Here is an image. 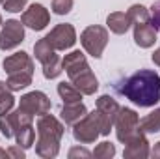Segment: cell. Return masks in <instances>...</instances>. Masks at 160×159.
Here are the masks:
<instances>
[{"instance_id": "cell-25", "label": "cell", "mask_w": 160, "mask_h": 159, "mask_svg": "<svg viewBox=\"0 0 160 159\" xmlns=\"http://www.w3.org/2000/svg\"><path fill=\"white\" fill-rule=\"evenodd\" d=\"M15 105V97L11 94V90L8 88V84L4 80H0V114H6L13 109Z\"/></svg>"}, {"instance_id": "cell-12", "label": "cell", "mask_w": 160, "mask_h": 159, "mask_svg": "<svg viewBox=\"0 0 160 159\" xmlns=\"http://www.w3.org/2000/svg\"><path fill=\"white\" fill-rule=\"evenodd\" d=\"M2 68L8 75H11V73H34V60L24 51H19L15 54H9L8 58H4Z\"/></svg>"}, {"instance_id": "cell-19", "label": "cell", "mask_w": 160, "mask_h": 159, "mask_svg": "<svg viewBox=\"0 0 160 159\" xmlns=\"http://www.w3.org/2000/svg\"><path fill=\"white\" fill-rule=\"evenodd\" d=\"M58 94L63 99V103H78V101H82V96H84L73 82H60Z\"/></svg>"}, {"instance_id": "cell-31", "label": "cell", "mask_w": 160, "mask_h": 159, "mask_svg": "<svg viewBox=\"0 0 160 159\" xmlns=\"http://www.w3.org/2000/svg\"><path fill=\"white\" fill-rule=\"evenodd\" d=\"M93 156L91 152H88L86 148H71L69 150V159H75V157H89Z\"/></svg>"}, {"instance_id": "cell-10", "label": "cell", "mask_w": 160, "mask_h": 159, "mask_svg": "<svg viewBox=\"0 0 160 159\" xmlns=\"http://www.w3.org/2000/svg\"><path fill=\"white\" fill-rule=\"evenodd\" d=\"M50 107H52L50 99L43 92H39V90H34V92L24 94L21 97V103H19V109L24 111V112H28V114H32V116H36V114L38 116L47 114L50 111Z\"/></svg>"}, {"instance_id": "cell-11", "label": "cell", "mask_w": 160, "mask_h": 159, "mask_svg": "<svg viewBox=\"0 0 160 159\" xmlns=\"http://www.w3.org/2000/svg\"><path fill=\"white\" fill-rule=\"evenodd\" d=\"M21 21H22L24 26H28V28L39 32V30H43V28L50 23V13H48V9H47L45 6H41V4H32L26 11H22Z\"/></svg>"}, {"instance_id": "cell-27", "label": "cell", "mask_w": 160, "mask_h": 159, "mask_svg": "<svg viewBox=\"0 0 160 159\" xmlns=\"http://www.w3.org/2000/svg\"><path fill=\"white\" fill-rule=\"evenodd\" d=\"M93 156H95L97 159H110V157H114V156H116V146H114L112 142L104 140V142H101V144H97V146H95Z\"/></svg>"}, {"instance_id": "cell-36", "label": "cell", "mask_w": 160, "mask_h": 159, "mask_svg": "<svg viewBox=\"0 0 160 159\" xmlns=\"http://www.w3.org/2000/svg\"><path fill=\"white\" fill-rule=\"evenodd\" d=\"M0 26H2V15H0Z\"/></svg>"}, {"instance_id": "cell-30", "label": "cell", "mask_w": 160, "mask_h": 159, "mask_svg": "<svg viewBox=\"0 0 160 159\" xmlns=\"http://www.w3.org/2000/svg\"><path fill=\"white\" fill-rule=\"evenodd\" d=\"M149 13H151V25L155 28H160V0L151 6V11Z\"/></svg>"}, {"instance_id": "cell-3", "label": "cell", "mask_w": 160, "mask_h": 159, "mask_svg": "<svg viewBox=\"0 0 160 159\" xmlns=\"http://www.w3.org/2000/svg\"><path fill=\"white\" fill-rule=\"evenodd\" d=\"M80 43L88 54H91L93 58H101L106 45H108V30L104 26H99V25L88 26L80 34Z\"/></svg>"}, {"instance_id": "cell-23", "label": "cell", "mask_w": 160, "mask_h": 159, "mask_svg": "<svg viewBox=\"0 0 160 159\" xmlns=\"http://www.w3.org/2000/svg\"><path fill=\"white\" fill-rule=\"evenodd\" d=\"M34 54H36V58L43 64V62H47L50 56L56 54V49L50 45V41L47 40V36H45L43 40H39L36 45H34Z\"/></svg>"}, {"instance_id": "cell-1", "label": "cell", "mask_w": 160, "mask_h": 159, "mask_svg": "<svg viewBox=\"0 0 160 159\" xmlns=\"http://www.w3.org/2000/svg\"><path fill=\"white\" fill-rule=\"evenodd\" d=\"M119 92L138 107H155L160 101V75L153 69H140L123 80Z\"/></svg>"}, {"instance_id": "cell-14", "label": "cell", "mask_w": 160, "mask_h": 159, "mask_svg": "<svg viewBox=\"0 0 160 159\" xmlns=\"http://www.w3.org/2000/svg\"><path fill=\"white\" fill-rule=\"evenodd\" d=\"M62 66H63L65 73L69 75L71 80L91 69L89 64H88V60H86V56H84V52H80V51H73V52L65 54V58L62 60Z\"/></svg>"}, {"instance_id": "cell-6", "label": "cell", "mask_w": 160, "mask_h": 159, "mask_svg": "<svg viewBox=\"0 0 160 159\" xmlns=\"http://www.w3.org/2000/svg\"><path fill=\"white\" fill-rule=\"evenodd\" d=\"M13 137L17 140L19 146L32 148L34 140H36V131H34V116L17 109L15 111V129H13Z\"/></svg>"}, {"instance_id": "cell-16", "label": "cell", "mask_w": 160, "mask_h": 159, "mask_svg": "<svg viewBox=\"0 0 160 159\" xmlns=\"http://www.w3.org/2000/svg\"><path fill=\"white\" fill-rule=\"evenodd\" d=\"M60 114H62V120H63L65 125H75L78 120H82L88 114V109H86V105L82 101H78V103H63Z\"/></svg>"}, {"instance_id": "cell-7", "label": "cell", "mask_w": 160, "mask_h": 159, "mask_svg": "<svg viewBox=\"0 0 160 159\" xmlns=\"http://www.w3.org/2000/svg\"><path fill=\"white\" fill-rule=\"evenodd\" d=\"M116 135H118V140L119 142H127L130 140L138 131H140V118L136 114V111L128 109V107H123L118 112V118H116Z\"/></svg>"}, {"instance_id": "cell-26", "label": "cell", "mask_w": 160, "mask_h": 159, "mask_svg": "<svg viewBox=\"0 0 160 159\" xmlns=\"http://www.w3.org/2000/svg\"><path fill=\"white\" fill-rule=\"evenodd\" d=\"M13 129H15V112H6V114H0V133L6 137V139H11L13 137Z\"/></svg>"}, {"instance_id": "cell-4", "label": "cell", "mask_w": 160, "mask_h": 159, "mask_svg": "<svg viewBox=\"0 0 160 159\" xmlns=\"http://www.w3.org/2000/svg\"><path fill=\"white\" fill-rule=\"evenodd\" d=\"M99 135H101V122H99L97 111L88 112L84 118L73 125V137L80 144H91L97 140Z\"/></svg>"}, {"instance_id": "cell-35", "label": "cell", "mask_w": 160, "mask_h": 159, "mask_svg": "<svg viewBox=\"0 0 160 159\" xmlns=\"http://www.w3.org/2000/svg\"><path fill=\"white\" fill-rule=\"evenodd\" d=\"M0 157H8V152L6 150H0Z\"/></svg>"}, {"instance_id": "cell-29", "label": "cell", "mask_w": 160, "mask_h": 159, "mask_svg": "<svg viewBox=\"0 0 160 159\" xmlns=\"http://www.w3.org/2000/svg\"><path fill=\"white\" fill-rule=\"evenodd\" d=\"M26 2H28V0H6V2H4V9L9 11V13H17V11H21V9H24Z\"/></svg>"}, {"instance_id": "cell-37", "label": "cell", "mask_w": 160, "mask_h": 159, "mask_svg": "<svg viewBox=\"0 0 160 159\" xmlns=\"http://www.w3.org/2000/svg\"><path fill=\"white\" fill-rule=\"evenodd\" d=\"M4 2H6V0H0V4H4Z\"/></svg>"}, {"instance_id": "cell-28", "label": "cell", "mask_w": 160, "mask_h": 159, "mask_svg": "<svg viewBox=\"0 0 160 159\" xmlns=\"http://www.w3.org/2000/svg\"><path fill=\"white\" fill-rule=\"evenodd\" d=\"M73 9V0H52V11L56 15H67Z\"/></svg>"}, {"instance_id": "cell-24", "label": "cell", "mask_w": 160, "mask_h": 159, "mask_svg": "<svg viewBox=\"0 0 160 159\" xmlns=\"http://www.w3.org/2000/svg\"><path fill=\"white\" fill-rule=\"evenodd\" d=\"M127 15H128V19H130L132 25H136V23H149V21H151V13H149V9H147L145 6H142V4H134V6H130L128 11H127Z\"/></svg>"}, {"instance_id": "cell-18", "label": "cell", "mask_w": 160, "mask_h": 159, "mask_svg": "<svg viewBox=\"0 0 160 159\" xmlns=\"http://www.w3.org/2000/svg\"><path fill=\"white\" fill-rule=\"evenodd\" d=\"M71 82L78 88L84 96H93V94L97 92V88H99V80H97V77L93 75L91 69L86 71V73H82V75L77 77V79H73Z\"/></svg>"}, {"instance_id": "cell-22", "label": "cell", "mask_w": 160, "mask_h": 159, "mask_svg": "<svg viewBox=\"0 0 160 159\" xmlns=\"http://www.w3.org/2000/svg\"><path fill=\"white\" fill-rule=\"evenodd\" d=\"M62 71H63V66H62V58L58 54H54L47 62H43V75H45V79H56V77L62 75Z\"/></svg>"}, {"instance_id": "cell-33", "label": "cell", "mask_w": 160, "mask_h": 159, "mask_svg": "<svg viewBox=\"0 0 160 159\" xmlns=\"http://www.w3.org/2000/svg\"><path fill=\"white\" fill-rule=\"evenodd\" d=\"M151 58H153V62H155V64L160 68V49H157V51L153 52V56H151Z\"/></svg>"}, {"instance_id": "cell-13", "label": "cell", "mask_w": 160, "mask_h": 159, "mask_svg": "<svg viewBox=\"0 0 160 159\" xmlns=\"http://www.w3.org/2000/svg\"><path fill=\"white\" fill-rule=\"evenodd\" d=\"M149 140L145 137V133L140 129L130 140L125 142V150H123V157L125 159H145L149 157Z\"/></svg>"}, {"instance_id": "cell-5", "label": "cell", "mask_w": 160, "mask_h": 159, "mask_svg": "<svg viewBox=\"0 0 160 159\" xmlns=\"http://www.w3.org/2000/svg\"><path fill=\"white\" fill-rule=\"evenodd\" d=\"M119 105L118 101L112 97V96H101L95 103V111L99 114V122H101V135H110L114 123H116V118H118V112H119Z\"/></svg>"}, {"instance_id": "cell-21", "label": "cell", "mask_w": 160, "mask_h": 159, "mask_svg": "<svg viewBox=\"0 0 160 159\" xmlns=\"http://www.w3.org/2000/svg\"><path fill=\"white\" fill-rule=\"evenodd\" d=\"M140 129H142L145 135H147V133H158L160 131V107L140 120Z\"/></svg>"}, {"instance_id": "cell-8", "label": "cell", "mask_w": 160, "mask_h": 159, "mask_svg": "<svg viewBox=\"0 0 160 159\" xmlns=\"http://www.w3.org/2000/svg\"><path fill=\"white\" fill-rule=\"evenodd\" d=\"M24 41V25L22 21L9 19L2 23L0 26V49L2 51H11L19 47Z\"/></svg>"}, {"instance_id": "cell-34", "label": "cell", "mask_w": 160, "mask_h": 159, "mask_svg": "<svg viewBox=\"0 0 160 159\" xmlns=\"http://www.w3.org/2000/svg\"><path fill=\"white\" fill-rule=\"evenodd\" d=\"M151 156H153V157H157V159H160V142H157V144H155V148H153Z\"/></svg>"}, {"instance_id": "cell-17", "label": "cell", "mask_w": 160, "mask_h": 159, "mask_svg": "<svg viewBox=\"0 0 160 159\" xmlns=\"http://www.w3.org/2000/svg\"><path fill=\"white\" fill-rule=\"evenodd\" d=\"M106 25H108V28L114 32V34H127V30L130 28V19H128V15L127 13H123V11H114V13H110L108 17H106Z\"/></svg>"}, {"instance_id": "cell-32", "label": "cell", "mask_w": 160, "mask_h": 159, "mask_svg": "<svg viewBox=\"0 0 160 159\" xmlns=\"http://www.w3.org/2000/svg\"><path fill=\"white\" fill-rule=\"evenodd\" d=\"M8 157L22 159L24 157V148H22V146H11V148L8 150Z\"/></svg>"}, {"instance_id": "cell-15", "label": "cell", "mask_w": 160, "mask_h": 159, "mask_svg": "<svg viewBox=\"0 0 160 159\" xmlns=\"http://www.w3.org/2000/svg\"><path fill=\"white\" fill-rule=\"evenodd\" d=\"M157 41V28L149 23H136L134 25V43L142 49L153 47Z\"/></svg>"}, {"instance_id": "cell-9", "label": "cell", "mask_w": 160, "mask_h": 159, "mask_svg": "<svg viewBox=\"0 0 160 159\" xmlns=\"http://www.w3.org/2000/svg\"><path fill=\"white\" fill-rule=\"evenodd\" d=\"M47 40L50 41V45L56 51H67L77 43V30H75L73 25L62 23V25H56L47 34Z\"/></svg>"}, {"instance_id": "cell-2", "label": "cell", "mask_w": 160, "mask_h": 159, "mask_svg": "<svg viewBox=\"0 0 160 159\" xmlns=\"http://www.w3.org/2000/svg\"><path fill=\"white\" fill-rule=\"evenodd\" d=\"M38 142H36V154L43 159H52L60 152V142L65 133V127L60 120L52 114H41L38 118Z\"/></svg>"}, {"instance_id": "cell-20", "label": "cell", "mask_w": 160, "mask_h": 159, "mask_svg": "<svg viewBox=\"0 0 160 159\" xmlns=\"http://www.w3.org/2000/svg\"><path fill=\"white\" fill-rule=\"evenodd\" d=\"M32 75L34 73H11V75H8L6 84L11 92H21L32 84Z\"/></svg>"}]
</instances>
